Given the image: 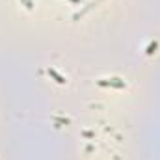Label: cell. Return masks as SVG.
Returning <instances> with one entry per match:
<instances>
[{"label":"cell","mask_w":160,"mask_h":160,"mask_svg":"<svg viewBox=\"0 0 160 160\" xmlns=\"http://www.w3.org/2000/svg\"><path fill=\"white\" fill-rule=\"evenodd\" d=\"M48 75H50L52 78L56 80L58 84H65V78H63V77H60V75H58V73H56L54 69H48Z\"/></svg>","instance_id":"1"},{"label":"cell","mask_w":160,"mask_h":160,"mask_svg":"<svg viewBox=\"0 0 160 160\" xmlns=\"http://www.w3.org/2000/svg\"><path fill=\"white\" fill-rule=\"evenodd\" d=\"M157 47H158V45H157V43H153V45L149 47V50H147V54H153V52L157 50Z\"/></svg>","instance_id":"2"},{"label":"cell","mask_w":160,"mask_h":160,"mask_svg":"<svg viewBox=\"0 0 160 160\" xmlns=\"http://www.w3.org/2000/svg\"><path fill=\"white\" fill-rule=\"evenodd\" d=\"M71 2H78V0H71Z\"/></svg>","instance_id":"3"}]
</instances>
